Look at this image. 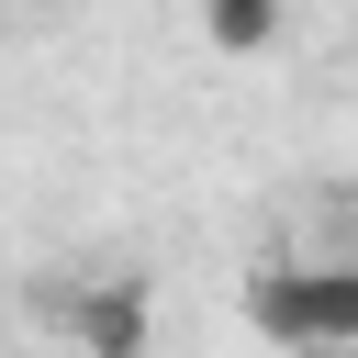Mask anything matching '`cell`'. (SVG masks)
<instances>
[{
  "label": "cell",
  "instance_id": "6da1fadb",
  "mask_svg": "<svg viewBox=\"0 0 358 358\" xmlns=\"http://www.w3.org/2000/svg\"><path fill=\"white\" fill-rule=\"evenodd\" d=\"M246 324L268 336V347H291V358H336V347H358V257H268V268H246Z\"/></svg>",
  "mask_w": 358,
  "mask_h": 358
},
{
  "label": "cell",
  "instance_id": "277c9868",
  "mask_svg": "<svg viewBox=\"0 0 358 358\" xmlns=\"http://www.w3.org/2000/svg\"><path fill=\"white\" fill-rule=\"evenodd\" d=\"M22 11H56V0H22Z\"/></svg>",
  "mask_w": 358,
  "mask_h": 358
},
{
  "label": "cell",
  "instance_id": "7a4b0ae2",
  "mask_svg": "<svg viewBox=\"0 0 358 358\" xmlns=\"http://www.w3.org/2000/svg\"><path fill=\"white\" fill-rule=\"evenodd\" d=\"M78 347H90V358H145V291H134V280L78 291Z\"/></svg>",
  "mask_w": 358,
  "mask_h": 358
},
{
  "label": "cell",
  "instance_id": "3957f363",
  "mask_svg": "<svg viewBox=\"0 0 358 358\" xmlns=\"http://www.w3.org/2000/svg\"><path fill=\"white\" fill-rule=\"evenodd\" d=\"M201 45L213 56H268L280 45V0H201Z\"/></svg>",
  "mask_w": 358,
  "mask_h": 358
}]
</instances>
